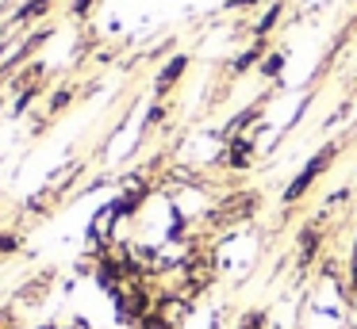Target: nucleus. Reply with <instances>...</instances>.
I'll use <instances>...</instances> for the list:
<instances>
[{
    "instance_id": "nucleus-3",
    "label": "nucleus",
    "mask_w": 357,
    "mask_h": 329,
    "mask_svg": "<svg viewBox=\"0 0 357 329\" xmlns=\"http://www.w3.org/2000/svg\"><path fill=\"white\" fill-rule=\"evenodd\" d=\"M185 69H188V54H173V58H169V61H165V65H162V73L154 77V96L162 99L165 92H169L173 84L181 81V77H185Z\"/></svg>"
},
{
    "instance_id": "nucleus-11",
    "label": "nucleus",
    "mask_w": 357,
    "mask_h": 329,
    "mask_svg": "<svg viewBox=\"0 0 357 329\" xmlns=\"http://www.w3.org/2000/svg\"><path fill=\"white\" fill-rule=\"evenodd\" d=\"M162 115H165V104H162V99H158V104H154V107H150V111H146V119H142V134H146L150 127H158V122H162Z\"/></svg>"
},
{
    "instance_id": "nucleus-9",
    "label": "nucleus",
    "mask_w": 357,
    "mask_h": 329,
    "mask_svg": "<svg viewBox=\"0 0 357 329\" xmlns=\"http://www.w3.org/2000/svg\"><path fill=\"white\" fill-rule=\"evenodd\" d=\"M284 54H269V58H261V77H280V69H284Z\"/></svg>"
},
{
    "instance_id": "nucleus-10",
    "label": "nucleus",
    "mask_w": 357,
    "mask_h": 329,
    "mask_svg": "<svg viewBox=\"0 0 357 329\" xmlns=\"http://www.w3.org/2000/svg\"><path fill=\"white\" fill-rule=\"evenodd\" d=\"M234 329H265V310H250V314H242V321Z\"/></svg>"
},
{
    "instance_id": "nucleus-7",
    "label": "nucleus",
    "mask_w": 357,
    "mask_h": 329,
    "mask_svg": "<svg viewBox=\"0 0 357 329\" xmlns=\"http://www.w3.org/2000/svg\"><path fill=\"white\" fill-rule=\"evenodd\" d=\"M280 12H284V4H280V0H277V4H273L269 12H265L261 19L254 23V35H257V38H265V35H269V31H273V27H277V23H280Z\"/></svg>"
},
{
    "instance_id": "nucleus-5",
    "label": "nucleus",
    "mask_w": 357,
    "mask_h": 329,
    "mask_svg": "<svg viewBox=\"0 0 357 329\" xmlns=\"http://www.w3.org/2000/svg\"><path fill=\"white\" fill-rule=\"evenodd\" d=\"M50 4H54V0H24V4L12 12V23H35V19H43V15L50 12Z\"/></svg>"
},
{
    "instance_id": "nucleus-6",
    "label": "nucleus",
    "mask_w": 357,
    "mask_h": 329,
    "mask_svg": "<svg viewBox=\"0 0 357 329\" xmlns=\"http://www.w3.org/2000/svg\"><path fill=\"white\" fill-rule=\"evenodd\" d=\"M261 54H265V38H257V42L250 46L246 54H238V58L231 61V73H234V77H238V73H246V69L254 65V61H261Z\"/></svg>"
},
{
    "instance_id": "nucleus-13",
    "label": "nucleus",
    "mask_w": 357,
    "mask_h": 329,
    "mask_svg": "<svg viewBox=\"0 0 357 329\" xmlns=\"http://www.w3.org/2000/svg\"><path fill=\"white\" fill-rule=\"evenodd\" d=\"M89 8H93V0H73V8H70V12L81 19V15H89Z\"/></svg>"
},
{
    "instance_id": "nucleus-2",
    "label": "nucleus",
    "mask_w": 357,
    "mask_h": 329,
    "mask_svg": "<svg viewBox=\"0 0 357 329\" xmlns=\"http://www.w3.org/2000/svg\"><path fill=\"white\" fill-rule=\"evenodd\" d=\"M323 245H326V234H323V226H319V218H311V222H303L300 226V234H296V268H311L319 260V252H323Z\"/></svg>"
},
{
    "instance_id": "nucleus-14",
    "label": "nucleus",
    "mask_w": 357,
    "mask_h": 329,
    "mask_svg": "<svg viewBox=\"0 0 357 329\" xmlns=\"http://www.w3.org/2000/svg\"><path fill=\"white\" fill-rule=\"evenodd\" d=\"M257 0H231V8H254Z\"/></svg>"
},
{
    "instance_id": "nucleus-1",
    "label": "nucleus",
    "mask_w": 357,
    "mask_h": 329,
    "mask_svg": "<svg viewBox=\"0 0 357 329\" xmlns=\"http://www.w3.org/2000/svg\"><path fill=\"white\" fill-rule=\"evenodd\" d=\"M334 153H338V145H334V142H331V145H323V150H319L315 157H311L307 165L300 168V176H292V184H288V188H284V195H280V199H284L288 207H292V203H300V199H303V195H307V191H311V184H315L319 176H323L326 168H331Z\"/></svg>"
},
{
    "instance_id": "nucleus-12",
    "label": "nucleus",
    "mask_w": 357,
    "mask_h": 329,
    "mask_svg": "<svg viewBox=\"0 0 357 329\" xmlns=\"http://www.w3.org/2000/svg\"><path fill=\"white\" fill-rule=\"evenodd\" d=\"M20 249V237L16 234H0V257H12Z\"/></svg>"
},
{
    "instance_id": "nucleus-4",
    "label": "nucleus",
    "mask_w": 357,
    "mask_h": 329,
    "mask_svg": "<svg viewBox=\"0 0 357 329\" xmlns=\"http://www.w3.org/2000/svg\"><path fill=\"white\" fill-rule=\"evenodd\" d=\"M250 157H254V142H250L246 134L227 142V157H223L227 168H250Z\"/></svg>"
},
{
    "instance_id": "nucleus-15",
    "label": "nucleus",
    "mask_w": 357,
    "mask_h": 329,
    "mask_svg": "<svg viewBox=\"0 0 357 329\" xmlns=\"http://www.w3.org/2000/svg\"><path fill=\"white\" fill-rule=\"evenodd\" d=\"M39 329H54V326H39Z\"/></svg>"
},
{
    "instance_id": "nucleus-8",
    "label": "nucleus",
    "mask_w": 357,
    "mask_h": 329,
    "mask_svg": "<svg viewBox=\"0 0 357 329\" xmlns=\"http://www.w3.org/2000/svg\"><path fill=\"white\" fill-rule=\"evenodd\" d=\"M70 104H73V88H70V84H62V88H54V96L47 99V111L50 115H62Z\"/></svg>"
}]
</instances>
